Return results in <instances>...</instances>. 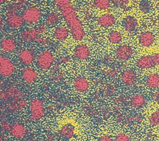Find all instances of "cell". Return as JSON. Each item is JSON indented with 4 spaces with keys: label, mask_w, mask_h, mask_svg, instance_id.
I'll list each match as a JSON object with an SVG mask.
<instances>
[{
    "label": "cell",
    "mask_w": 159,
    "mask_h": 141,
    "mask_svg": "<svg viewBox=\"0 0 159 141\" xmlns=\"http://www.w3.org/2000/svg\"><path fill=\"white\" fill-rule=\"evenodd\" d=\"M52 1L60 9L73 38L76 40H81L85 35L84 29L70 0Z\"/></svg>",
    "instance_id": "obj_1"
},
{
    "label": "cell",
    "mask_w": 159,
    "mask_h": 141,
    "mask_svg": "<svg viewBox=\"0 0 159 141\" xmlns=\"http://www.w3.org/2000/svg\"><path fill=\"white\" fill-rule=\"evenodd\" d=\"M136 66L141 70L150 69L159 66V53L143 55L136 61Z\"/></svg>",
    "instance_id": "obj_2"
},
{
    "label": "cell",
    "mask_w": 159,
    "mask_h": 141,
    "mask_svg": "<svg viewBox=\"0 0 159 141\" xmlns=\"http://www.w3.org/2000/svg\"><path fill=\"white\" fill-rule=\"evenodd\" d=\"M30 119L32 121H38L45 114V106L42 101L39 98H34L29 104Z\"/></svg>",
    "instance_id": "obj_3"
},
{
    "label": "cell",
    "mask_w": 159,
    "mask_h": 141,
    "mask_svg": "<svg viewBox=\"0 0 159 141\" xmlns=\"http://www.w3.org/2000/svg\"><path fill=\"white\" fill-rule=\"evenodd\" d=\"M54 55L49 50H45L41 52L36 58V63L42 70H47L52 65L54 61Z\"/></svg>",
    "instance_id": "obj_4"
},
{
    "label": "cell",
    "mask_w": 159,
    "mask_h": 141,
    "mask_svg": "<svg viewBox=\"0 0 159 141\" xmlns=\"http://www.w3.org/2000/svg\"><path fill=\"white\" fill-rule=\"evenodd\" d=\"M42 16L40 9L34 6L26 8L22 14L24 21L28 24H35L37 22Z\"/></svg>",
    "instance_id": "obj_5"
},
{
    "label": "cell",
    "mask_w": 159,
    "mask_h": 141,
    "mask_svg": "<svg viewBox=\"0 0 159 141\" xmlns=\"http://www.w3.org/2000/svg\"><path fill=\"white\" fill-rule=\"evenodd\" d=\"M16 66L13 61L6 56L0 57V73L3 77H9L13 75Z\"/></svg>",
    "instance_id": "obj_6"
},
{
    "label": "cell",
    "mask_w": 159,
    "mask_h": 141,
    "mask_svg": "<svg viewBox=\"0 0 159 141\" xmlns=\"http://www.w3.org/2000/svg\"><path fill=\"white\" fill-rule=\"evenodd\" d=\"M24 22L22 16L16 14L14 11H8L7 12L6 23L9 28L12 29H19L23 25Z\"/></svg>",
    "instance_id": "obj_7"
},
{
    "label": "cell",
    "mask_w": 159,
    "mask_h": 141,
    "mask_svg": "<svg viewBox=\"0 0 159 141\" xmlns=\"http://www.w3.org/2000/svg\"><path fill=\"white\" fill-rule=\"evenodd\" d=\"M134 50L131 46L127 44L120 45L116 50V55L117 58L121 61L129 60L133 55Z\"/></svg>",
    "instance_id": "obj_8"
},
{
    "label": "cell",
    "mask_w": 159,
    "mask_h": 141,
    "mask_svg": "<svg viewBox=\"0 0 159 141\" xmlns=\"http://www.w3.org/2000/svg\"><path fill=\"white\" fill-rule=\"evenodd\" d=\"M116 19L114 14L111 13H105L98 17L97 19L98 24L102 28H109L116 23Z\"/></svg>",
    "instance_id": "obj_9"
},
{
    "label": "cell",
    "mask_w": 159,
    "mask_h": 141,
    "mask_svg": "<svg viewBox=\"0 0 159 141\" xmlns=\"http://www.w3.org/2000/svg\"><path fill=\"white\" fill-rule=\"evenodd\" d=\"M138 20L132 16H127L122 21V26L123 29L128 33L134 32L138 27Z\"/></svg>",
    "instance_id": "obj_10"
},
{
    "label": "cell",
    "mask_w": 159,
    "mask_h": 141,
    "mask_svg": "<svg viewBox=\"0 0 159 141\" xmlns=\"http://www.w3.org/2000/svg\"><path fill=\"white\" fill-rule=\"evenodd\" d=\"M91 55V50L89 47L84 43H80L76 46L74 50L75 57L80 60L88 59Z\"/></svg>",
    "instance_id": "obj_11"
},
{
    "label": "cell",
    "mask_w": 159,
    "mask_h": 141,
    "mask_svg": "<svg viewBox=\"0 0 159 141\" xmlns=\"http://www.w3.org/2000/svg\"><path fill=\"white\" fill-rule=\"evenodd\" d=\"M155 41V35L150 31L142 32L139 36V44L143 47H149L152 46Z\"/></svg>",
    "instance_id": "obj_12"
},
{
    "label": "cell",
    "mask_w": 159,
    "mask_h": 141,
    "mask_svg": "<svg viewBox=\"0 0 159 141\" xmlns=\"http://www.w3.org/2000/svg\"><path fill=\"white\" fill-rule=\"evenodd\" d=\"M21 76L24 81L28 84H32L37 78L38 73L37 71L32 67H26L22 70Z\"/></svg>",
    "instance_id": "obj_13"
},
{
    "label": "cell",
    "mask_w": 159,
    "mask_h": 141,
    "mask_svg": "<svg viewBox=\"0 0 159 141\" xmlns=\"http://www.w3.org/2000/svg\"><path fill=\"white\" fill-rule=\"evenodd\" d=\"M73 86L76 91L83 93L89 89L90 84L86 78L84 76H78L73 80Z\"/></svg>",
    "instance_id": "obj_14"
},
{
    "label": "cell",
    "mask_w": 159,
    "mask_h": 141,
    "mask_svg": "<svg viewBox=\"0 0 159 141\" xmlns=\"http://www.w3.org/2000/svg\"><path fill=\"white\" fill-rule=\"evenodd\" d=\"M19 61L25 65H29L33 63L35 59V55L33 51L29 48H25L20 51L18 55Z\"/></svg>",
    "instance_id": "obj_15"
},
{
    "label": "cell",
    "mask_w": 159,
    "mask_h": 141,
    "mask_svg": "<svg viewBox=\"0 0 159 141\" xmlns=\"http://www.w3.org/2000/svg\"><path fill=\"white\" fill-rule=\"evenodd\" d=\"M121 80L125 86H132L137 80V74L132 70H126L122 73Z\"/></svg>",
    "instance_id": "obj_16"
},
{
    "label": "cell",
    "mask_w": 159,
    "mask_h": 141,
    "mask_svg": "<svg viewBox=\"0 0 159 141\" xmlns=\"http://www.w3.org/2000/svg\"><path fill=\"white\" fill-rule=\"evenodd\" d=\"M11 135L15 138H22L26 133V127L24 125L20 122H15L12 124L10 130Z\"/></svg>",
    "instance_id": "obj_17"
},
{
    "label": "cell",
    "mask_w": 159,
    "mask_h": 141,
    "mask_svg": "<svg viewBox=\"0 0 159 141\" xmlns=\"http://www.w3.org/2000/svg\"><path fill=\"white\" fill-rule=\"evenodd\" d=\"M39 34L35 29H25L22 30L20 33V39L25 42L35 41Z\"/></svg>",
    "instance_id": "obj_18"
},
{
    "label": "cell",
    "mask_w": 159,
    "mask_h": 141,
    "mask_svg": "<svg viewBox=\"0 0 159 141\" xmlns=\"http://www.w3.org/2000/svg\"><path fill=\"white\" fill-rule=\"evenodd\" d=\"M16 42L11 37H6L1 41V48L5 53H12L16 48Z\"/></svg>",
    "instance_id": "obj_19"
},
{
    "label": "cell",
    "mask_w": 159,
    "mask_h": 141,
    "mask_svg": "<svg viewBox=\"0 0 159 141\" xmlns=\"http://www.w3.org/2000/svg\"><path fill=\"white\" fill-rule=\"evenodd\" d=\"M147 99L145 96L141 93H136L134 94L130 100V104L134 108H142L146 104Z\"/></svg>",
    "instance_id": "obj_20"
},
{
    "label": "cell",
    "mask_w": 159,
    "mask_h": 141,
    "mask_svg": "<svg viewBox=\"0 0 159 141\" xmlns=\"http://www.w3.org/2000/svg\"><path fill=\"white\" fill-rule=\"evenodd\" d=\"M75 128L74 125L68 123L65 124L60 128L59 130V134L64 138L70 139L75 135Z\"/></svg>",
    "instance_id": "obj_21"
},
{
    "label": "cell",
    "mask_w": 159,
    "mask_h": 141,
    "mask_svg": "<svg viewBox=\"0 0 159 141\" xmlns=\"http://www.w3.org/2000/svg\"><path fill=\"white\" fill-rule=\"evenodd\" d=\"M145 84L149 88H158L159 87V74L157 73L149 74L145 79Z\"/></svg>",
    "instance_id": "obj_22"
},
{
    "label": "cell",
    "mask_w": 159,
    "mask_h": 141,
    "mask_svg": "<svg viewBox=\"0 0 159 141\" xmlns=\"http://www.w3.org/2000/svg\"><path fill=\"white\" fill-rule=\"evenodd\" d=\"M69 35L68 29L63 26H58L55 28L53 32L54 37L60 41L65 40Z\"/></svg>",
    "instance_id": "obj_23"
},
{
    "label": "cell",
    "mask_w": 159,
    "mask_h": 141,
    "mask_svg": "<svg viewBox=\"0 0 159 141\" xmlns=\"http://www.w3.org/2000/svg\"><path fill=\"white\" fill-rule=\"evenodd\" d=\"M5 91L8 95L9 98H11L13 99H20L23 96V93L17 87L10 86H8Z\"/></svg>",
    "instance_id": "obj_24"
},
{
    "label": "cell",
    "mask_w": 159,
    "mask_h": 141,
    "mask_svg": "<svg viewBox=\"0 0 159 141\" xmlns=\"http://www.w3.org/2000/svg\"><path fill=\"white\" fill-rule=\"evenodd\" d=\"M26 104L27 102L24 99H13L9 105V107L12 111H18L25 107Z\"/></svg>",
    "instance_id": "obj_25"
},
{
    "label": "cell",
    "mask_w": 159,
    "mask_h": 141,
    "mask_svg": "<svg viewBox=\"0 0 159 141\" xmlns=\"http://www.w3.org/2000/svg\"><path fill=\"white\" fill-rule=\"evenodd\" d=\"M60 19V16L57 12H50L45 17V23L48 25L56 24Z\"/></svg>",
    "instance_id": "obj_26"
},
{
    "label": "cell",
    "mask_w": 159,
    "mask_h": 141,
    "mask_svg": "<svg viewBox=\"0 0 159 141\" xmlns=\"http://www.w3.org/2000/svg\"><path fill=\"white\" fill-rule=\"evenodd\" d=\"M122 39V35L119 31L113 30L108 35V40L112 44L119 43Z\"/></svg>",
    "instance_id": "obj_27"
},
{
    "label": "cell",
    "mask_w": 159,
    "mask_h": 141,
    "mask_svg": "<svg viewBox=\"0 0 159 141\" xmlns=\"http://www.w3.org/2000/svg\"><path fill=\"white\" fill-rule=\"evenodd\" d=\"M93 4L95 7L100 10H107L111 7L110 0H93Z\"/></svg>",
    "instance_id": "obj_28"
},
{
    "label": "cell",
    "mask_w": 159,
    "mask_h": 141,
    "mask_svg": "<svg viewBox=\"0 0 159 141\" xmlns=\"http://www.w3.org/2000/svg\"><path fill=\"white\" fill-rule=\"evenodd\" d=\"M148 122L150 125L152 127L159 125V107L150 116Z\"/></svg>",
    "instance_id": "obj_29"
},
{
    "label": "cell",
    "mask_w": 159,
    "mask_h": 141,
    "mask_svg": "<svg viewBox=\"0 0 159 141\" xmlns=\"http://www.w3.org/2000/svg\"><path fill=\"white\" fill-rule=\"evenodd\" d=\"M139 8L142 12L144 14L148 13L151 8L150 4L148 0H142L139 4Z\"/></svg>",
    "instance_id": "obj_30"
},
{
    "label": "cell",
    "mask_w": 159,
    "mask_h": 141,
    "mask_svg": "<svg viewBox=\"0 0 159 141\" xmlns=\"http://www.w3.org/2000/svg\"><path fill=\"white\" fill-rule=\"evenodd\" d=\"M115 141H131V139L128 135L121 132L116 135Z\"/></svg>",
    "instance_id": "obj_31"
},
{
    "label": "cell",
    "mask_w": 159,
    "mask_h": 141,
    "mask_svg": "<svg viewBox=\"0 0 159 141\" xmlns=\"http://www.w3.org/2000/svg\"><path fill=\"white\" fill-rule=\"evenodd\" d=\"M129 0H112V4L117 7H125L129 3Z\"/></svg>",
    "instance_id": "obj_32"
},
{
    "label": "cell",
    "mask_w": 159,
    "mask_h": 141,
    "mask_svg": "<svg viewBox=\"0 0 159 141\" xmlns=\"http://www.w3.org/2000/svg\"><path fill=\"white\" fill-rule=\"evenodd\" d=\"M34 29L37 32V33L40 35V34H42L43 33H44L46 31L47 25L45 24H39L38 25H37Z\"/></svg>",
    "instance_id": "obj_33"
},
{
    "label": "cell",
    "mask_w": 159,
    "mask_h": 141,
    "mask_svg": "<svg viewBox=\"0 0 159 141\" xmlns=\"http://www.w3.org/2000/svg\"><path fill=\"white\" fill-rule=\"evenodd\" d=\"M11 125L12 124L9 122L8 121H3L1 123V127H2V129L4 130H7V131H9L10 129H11Z\"/></svg>",
    "instance_id": "obj_34"
},
{
    "label": "cell",
    "mask_w": 159,
    "mask_h": 141,
    "mask_svg": "<svg viewBox=\"0 0 159 141\" xmlns=\"http://www.w3.org/2000/svg\"><path fill=\"white\" fill-rule=\"evenodd\" d=\"M152 98L155 102L159 104V91H155L152 93Z\"/></svg>",
    "instance_id": "obj_35"
},
{
    "label": "cell",
    "mask_w": 159,
    "mask_h": 141,
    "mask_svg": "<svg viewBox=\"0 0 159 141\" xmlns=\"http://www.w3.org/2000/svg\"><path fill=\"white\" fill-rule=\"evenodd\" d=\"M99 141H113L112 138L108 135H103L100 137Z\"/></svg>",
    "instance_id": "obj_36"
},
{
    "label": "cell",
    "mask_w": 159,
    "mask_h": 141,
    "mask_svg": "<svg viewBox=\"0 0 159 141\" xmlns=\"http://www.w3.org/2000/svg\"><path fill=\"white\" fill-rule=\"evenodd\" d=\"M45 141H52V139H51V137H48V139H47Z\"/></svg>",
    "instance_id": "obj_37"
},
{
    "label": "cell",
    "mask_w": 159,
    "mask_h": 141,
    "mask_svg": "<svg viewBox=\"0 0 159 141\" xmlns=\"http://www.w3.org/2000/svg\"><path fill=\"white\" fill-rule=\"evenodd\" d=\"M6 0H1V4H2L4 2H5Z\"/></svg>",
    "instance_id": "obj_38"
},
{
    "label": "cell",
    "mask_w": 159,
    "mask_h": 141,
    "mask_svg": "<svg viewBox=\"0 0 159 141\" xmlns=\"http://www.w3.org/2000/svg\"><path fill=\"white\" fill-rule=\"evenodd\" d=\"M153 1H159V0H153Z\"/></svg>",
    "instance_id": "obj_39"
}]
</instances>
